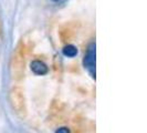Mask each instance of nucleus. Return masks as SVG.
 <instances>
[{
	"mask_svg": "<svg viewBox=\"0 0 147 133\" xmlns=\"http://www.w3.org/2000/svg\"><path fill=\"white\" fill-rule=\"evenodd\" d=\"M55 133H71V132H70V130L67 128H60V129L57 130Z\"/></svg>",
	"mask_w": 147,
	"mask_h": 133,
	"instance_id": "obj_4",
	"label": "nucleus"
},
{
	"mask_svg": "<svg viewBox=\"0 0 147 133\" xmlns=\"http://www.w3.org/2000/svg\"><path fill=\"white\" fill-rule=\"evenodd\" d=\"M83 64L88 70L90 74L95 79V43L88 45V51L84 56Z\"/></svg>",
	"mask_w": 147,
	"mask_h": 133,
	"instance_id": "obj_1",
	"label": "nucleus"
},
{
	"mask_svg": "<svg viewBox=\"0 0 147 133\" xmlns=\"http://www.w3.org/2000/svg\"><path fill=\"white\" fill-rule=\"evenodd\" d=\"M31 70L38 75H44L48 73V66L45 63L39 60H34L31 62Z\"/></svg>",
	"mask_w": 147,
	"mask_h": 133,
	"instance_id": "obj_2",
	"label": "nucleus"
},
{
	"mask_svg": "<svg viewBox=\"0 0 147 133\" xmlns=\"http://www.w3.org/2000/svg\"><path fill=\"white\" fill-rule=\"evenodd\" d=\"M63 54L65 57H70V58L75 57L78 54V49H76V47H74L73 44H67L63 48Z\"/></svg>",
	"mask_w": 147,
	"mask_h": 133,
	"instance_id": "obj_3",
	"label": "nucleus"
},
{
	"mask_svg": "<svg viewBox=\"0 0 147 133\" xmlns=\"http://www.w3.org/2000/svg\"><path fill=\"white\" fill-rule=\"evenodd\" d=\"M53 1H58V0H53Z\"/></svg>",
	"mask_w": 147,
	"mask_h": 133,
	"instance_id": "obj_5",
	"label": "nucleus"
}]
</instances>
